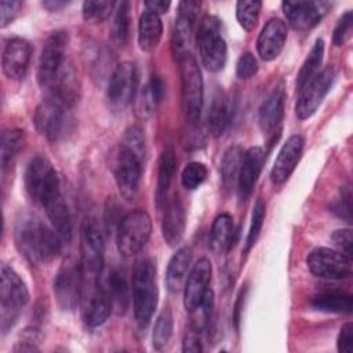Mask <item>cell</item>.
<instances>
[{"mask_svg":"<svg viewBox=\"0 0 353 353\" xmlns=\"http://www.w3.org/2000/svg\"><path fill=\"white\" fill-rule=\"evenodd\" d=\"M30 57L32 47L29 41L21 37L10 39L6 43L1 55L4 74L11 80H22L28 73Z\"/></svg>","mask_w":353,"mask_h":353,"instance_id":"ac0fdd59","label":"cell"},{"mask_svg":"<svg viewBox=\"0 0 353 353\" xmlns=\"http://www.w3.org/2000/svg\"><path fill=\"white\" fill-rule=\"evenodd\" d=\"M244 152L245 150L240 145H232L223 152L219 171H221L222 182L226 188H233L237 185Z\"/></svg>","mask_w":353,"mask_h":353,"instance_id":"e575fe53","label":"cell"},{"mask_svg":"<svg viewBox=\"0 0 353 353\" xmlns=\"http://www.w3.org/2000/svg\"><path fill=\"white\" fill-rule=\"evenodd\" d=\"M174 330V316L170 307H164L159 314L154 328H153V347L156 350H163L171 341Z\"/></svg>","mask_w":353,"mask_h":353,"instance_id":"f35d334b","label":"cell"},{"mask_svg":"<svg viewBox=\"0 0 353 353\" xmlns=\"http://www.w3.org/2000/svg\"><path fill=\"white\" fill-rule=\"evenodd\" d=\"M66 109L61 101L54 97L46 98L34 110L33 123L36 130L48 141L55 142L63 132L66 124Z\"/></svg>","mask_w":353,"mask_h":353,"instance_id":"9a60e30c","label":"cell"},{"mask_svg":"<svg viewBox=\"0 0 353 353\" xmlns=\"http://www.w3.org/2000/svg\"><path fill=\"white\" fill-rule=\"evenodd\" d=\"M283 11L290 25L296 30H309L323 18V3L314 1H284Z\"/></svg>","mask_w":353,"mask_h":353,"instance_id":"44dd1931","label":"cell"},{"mask_svg":"<svg viewBox=\"0 0 353 353\" xmlns=\"http://www.w3.org/2000/svg\"><path fill=\"white\" fill-rule=\"evenodd\" d=\"M103 234L94 219L84 221L80 232V266L84 277V290L97 287L103 266Z\"/></svg>","mask_w":353,"mask_h":353,"instance_id":"8992f818","label":"cell"},{"mask_svg":"<svg viewBox=\"0 0 353 353\" xmlns=\"http://www.w3.org/2000/svg\"><path fill=\"white\" fill-rule=\"evenodd\" d=\"M331 240L339 248L341 252L352 258V247H353V234L352 229H338L331 234Z\"/></svg>","mask_w":353,"mask_h":353,"instance_id":"f907efd6","label":"cell"},{"mask_svg":"<svg viewBox=\"0 0 353 353\" xmlns=\"http://www.w3.org/2000/svg\"><path fill=\"white\" fill-rule=\"evenodd\" d=\"M203 350L200 332L190 327V330L186 332L183 342H182V352L185 353H199Z\"/></svg>","mask_w":353,"mask_h":353,"instance_id":"db71d44e","label":"cell"},{"mask_svg":"<svg viewBox=\"0 0 353 353\" xmlns=\"http://www.w3.org/2000/svg\"><path fill=\"white\" fill-rule=\"evenodd\" d=\"M196 41L204 68L210 72L223 69L228 58V46L221 33V21L214 15H205L197 29Z\"/></svg>","mask_w":353,"mask_h":353,"instance_id":"52a82bcc","label":"cell"},{"mask_svg":"<svg viewBox=\"0 0 353 353\" xmlns=\"http://www.w3.org/2000/svg\"><path fill=\"white\" fill-rule=\"evenodd\" d=\"M50 95L61 101L65 106L72 108L79 99V80L73 65L66 59L51 85Z\"/></svg>","mask_w":353,"mask_h":353,"instance_id":"d4e9b609","label":"cell"},{"mask_svg":"<svg viewBox=\"0 0 353 353\" xmlns=\"http://www.w3.org/2000/svg\"><path fill=\"white\" fill-rule=\"evenodd\" d=\"M138 87V69L132 62L119 63L110 73L106 99L114 112H123L135 98Z\"/></svg>","mask_w":353,"mask_h":353,"instance_id":"8fae6325","label":"cell"},{"mask_svg":"<svg viewBox=\"0 0 353 353\" xmlns=\"http://www.w3.org/2000/svg\"><path fill=\"white\" fill-rule=\"evenodd\" d=\"M352 22H353V14L352 11H346L341 19L338 21L334 34H332V43L335 46H342L346 43V40L350 37L352 33Z\"/></svg>","mask_w":353,"mask_h":353,"instance_id":"7dc6e473","label":"cell"},{"mask_svg":"<svg viewBox=\"0 0 353 353\" xmlns=\"http://www.w3.org/2000/svg\"><path fill=\"white\" fill-rule=\"evenodd\" d=\"M212 265L208 258H200L190 269L183 285V305L190 313L194 310L210 290Z\"/></svg>","mask_w":353,"mask_h":353,"instance_id":"e0dca14e","label":"cell"},{"mask_svg":"<svg viewBox=\"0 0 353 353\" xmlns=\"http://www.w3.org/2000/svg\"><path fill=\"white\" fill-rule=\"evenodd\" d=\"M14 237L18 250L34 265L51 262L62 250L61 236L34 215H22L17 221Z\"/></svg>","mask_w":353,"mask_h":353,"instance_id":"6da1fadb","label":"cell"},{"mask_svg":"<svg viewBox=\"0 0 353 353\" xmlns=\"http://www.w3.org/2000/svg\"><path fill=\"white\" fill-rule=\"evenodd\" d=\"M152 234L150 215L143 210H134L125 214L116 229L117 250L123 256L138 254Z\"/></svg>","mask_w":353,"mask_h":353,"instance_id":"9c48e42d","label":"cell"},{"mask_svg":"<svg viewBox=\"0 0 353 353\" xmlns=\"http://www.w3.org/2000/svg\"><path fill=\"white\" fill-rule=\"evenodd\" d=\"M232 117V103L222 92L216 94L208 112V130L214 137H221L228 128Z\"/></svg>","mask_w":353,"mask_h":353,"instance_id":"d6a6232c","label":"cell"},{"mask_svg":"<svg viewBox=\"0 0 353 353\" xmlns=\"http://www.w3.org/2000/svg\"><path fill=\"white\" fill-rule=\"evenodd\" d=\"M305 141L301 135H291L279 150L274 164L270 171V178L274 183H284L294 172L303 150Z\"/></svg>","mask_w":353,"mask_h":353,"instance_id":"d6986e66","label":"cell"},{"mask_svg":"<svg viewBox=\"0 0 353 353\" xmlns=\"http://www.w3.org/2000/svg\"><path fill=\"white\" fill-rule=\"evenodd\" d=\"M287 33V25L281 19H269L262 28L256 40V50L259 57L263 61L276 59L284 48Z\"/></svg>","mask_w":353,"mask_h":353,"instance_id":"ffe728a7","label":"cell"},{"mask_svg":"<svg viewBox=\"0 0 353 353\" xmlns=\"http://www.w3.org/2000/svg\"><path fill=\"white\" fill-rule=\"evenodd\" d=\"M159 290L156 283V266L152 259L137 263L132 276V305L137 324L145 328L156 310Z\"/></svg>","mask_w":353,"mask_h":353,"instance_id":"7a4b0ae2","label":"cell"},{"mask_svg":"<svg viewBox=\"0 0 353 353\" xmlns=\"http://www.w3.org/2000/svg\"><path fill=\"white\" fill-rule=\"evenodd\" d=\"M265 203L262 200H256L254 210H252V216H251V225L248 229V234H247V244H245V251H250L254 244L256 243L263 221H265Z\"/></svg>","mask_w":353,"mask_h":353,"instance_id":"f6af8a7d","label":"cell"},{"mask_svg":"<svg viewBox=\"0 0 353 353\" xmlns=\"http://www.w3.org/2000/svg\"><path fill=\"white\" fill-rule=\"evenodd\" d=\"M212 309H214V292L211 290L207 291L200 305L190 312L192 314V328L201 332L210 325L212 319Z\"/></svg>","mask_w":353,"mask_h":353,"instance_id":"b9f144b4","label":"cell"},{"mask_svg":"<svg viewBox=\"0 0 353 353\" xmlns=\"http://www.w3.org/2000/svg\"><path fill=\"white\" fill-rule=\"evenodd\" d=\"M307 269L320 279L342 280L352 274V258L341 251L319 247L306 258Z\"/></svg>","mask_w":353,"mask_h":353,"instance_id":"7c38bea8","label":"cell"},{"mask_svg":"<svg viewBox=\"0 0 353 353\" xmlns=\"http://www.w3.org/2000/svg\"><path fill=\"white\" fill-rule=\"evenodd\" d=\"M128 149H131L141 160H143L145 156V135L143 131L138 125H131L127 128L124 134V142Z\"/></svg>","mask_w":353,"mask_h":353,"instance_id":"bcb514c9","label":"cell"},{"mask_svg":"<svg viewBox=\"0 0 353 353\" xmlns=\"http://www.w3.org/2000/svg\"><path fill=\"white\" fill-rule=\"evenodd\" d=\"M171 3L170 1H161V0H150V1H145V8L148 11H152L157 15L167 12V10L170 8Z\"/></svg>","mask_w":353,"mask_h":353,"instance_id":"11a10c76","label":"cell"},{"mask_svg":"<svg viewBox=\"0 0 353 353\" xmlns=\"http://www.w3.org/2000/svg\"><path fill=\"white\" fill-rule=\"evenodd\" d=\"M258 72V61L251 52H244L240 55L236 63V74L239 79H251Z\"/></svg>","mask_w":353,"mask_h":353,"instance_id":"c3c4849f","label":"cell"},{"mask_svg":"<svg viewBox=\"0 0 353 353\" xmlns=\"http://www.w3.org/2000/svg\"><path fill=\"white\" fill-rule=\"evenodd\" d=\"M334 79V68L327 66L321 72H319L305 87L299 90V97L295 105V114L299 120H306L316 113L323 99L328 94Z\"/></svg>","mask_w":353,"mask_h":353,"instance_id":"5bb4252c","label":"cell"},{"mask_svg":"<svg viewBox=\"0 0 353 353\" xmlns=\"http://www.w3.org/2000/svg\"><path fill=\"white\" fill-rule=\"evenodd\" d=\"M41 4L48 11H58V10L63 8V7H66L69 3L68 1H61V0H46Z\"/></svg>","mask_w":353,"mask_h":353,"instance_id":"9f6ffc18","label":"cell"},{"mask_svg":"<svg viewBox=\"0 0 353 353\" xmlns=\"http://www.w3.org/2000/svg\"><path fill=\"white\" fill-rule=\"evenodd\" d=\"M261 7H262V3L256 0H251V1L240 0L236 3V18L244 30L250 32L255 28L259 18Z\"/></svg>","mask_w":353,"mask_h":353,"instance_id":"60d3db41","label":"cell"},{"mask_svg":"<svg viewBox=\"0 0 353 353\" xmlns=\"http://www.w3.org/2000/svg\"><path fill=\"white\" fill-rule=\"evenodd\" d=\"M21 7H22V1H18V0H1L0 1V22H1L0 25H1V28H6L8 23H11L15 19Z\"/></svg>","mask_w":353,"mask_h":353,"instance_id":"681fc988","label":"cell"},{"mask_svg":"<svg viewBox=\"0 0 353 353\" xmlns=\"http://www.w3.org/2000/svg\"><path fill=\"white\" fill-rule=\"evenodd\" d=\"M205 178H207L205 165L199 161H192L186 164V167L183 168L181 175V182L185 189L194 190L205 181Z\"/></svg>","mask_w":353,"mask_h":353,"instance_id":"7bdbcfd3","label":"cell"},{"mask_svg":"<svg viewBox=\"0 0 353 353\" xmlns=\"http://www.w3.org/2000/svg\"><path fill=\"white\" fill-rule=\"evenodd\" d=\"M163 34V23L160 15L145 10L138 23V44L142 51L150 52L160 43Z\"/></svg>","mask_w":353,"mask_h":353,"instance_id":"f1b7e54d","label":"cell"},{"mask_svg":"<svg viewBox=\"0 0 353 353\" xmlns=\"http://www.w3.org/2000/svg\"><path fill=\"white\" fill-rule=\"evenodd\" d=\"M181 70L182 110L190 124H196L203 109V77L196 58L192 52L185 54L178 61Z\"/></svg>","mask_w":353,"mask_h":353,"instance_id":"ba28073f","label":"cell"},{"mask_svg":"<svg viewBox=\"0 0 353 353\" xmlns=\"http://www.w3.org/2000/svg\"><path fill=\"white\" fill-rule=\"evenodd\" d=\"M164 83L160 77L152 76L139 92L137 102V112L141 117L150 116L164 98Z\"/></svg>","mask_w":353,"mask_h":353,"instance_id":"836d02e7","label":"cell"},{"mask_svg":"<svg viewBox=\"0 0 353 353\" xmlns=\"http://www.w3.org/2000/svg\"><path fill=\"white\" fill-rule=\"evenodd\" d=\"M234 241V226L233 219L229 214H219L211 226L210 232V247L214 252L221 254L228 251Z\"/></svg>","mask_w":353,"mask_h":353,"instance_id":"1f68e13d","label":"cell"},{"mask_svg":"<svg viewBox=\"0 0 353 353\" xmlns=\"http://www.w3.org/2000/svg\"><path fill=\"white\" fill-rule=\"evenodd\" d=\"M336 347L341 353H353V324L346 323L342 325L338 339H336Z\"/></svg>","mask_w":353,"mask_h":353,"instance_id":"816d5d0a","label":"cell"},{"mask_svg":"<svg viewBox=\"0 0 353 353\" xmlns=\"http://www.w3.org/2000/svg\"><path fill=\"white\" fill-rule=\"evenodd\" d=\"M113 310L112 301L105 288H91L88 290V295L84 299L83 306V320L84 323L94 328L102 325Z\"/></svg>","mask_w":353,"mask_h":353,"instance_id":"484cf974","label":"cell"},{"mask_svg":"<svg viewBox=\"0 0 353 353\" xmlns=\"http://www.w3.org/2000/svg\"><path fill=\"white\" fill-rule=\"evenodd\" d=\"M110 33L116 44L124 46L127 43L128 33H130V3L128 1L119 3Z\"/></svg>","mask_w":353,"mask_h":353,"instance_id":"ab89813d","label":"cell"},{"mask_svg":"<svg viewBox=\"0 0 353 353\" xmlns=\"http://www.w3.org/2000/svg\"><path fill=\"white\" fill-rule=\"evenodd\" d=\"M68 41L69 34L65 30H55L46 39L37 68V81L43 88L51 85L57 73L65 63Z\"/></svg>","mask_w":353,"mask_h":353,"instance_id":"4fadbf2b","label":"cell"},{"mask_svg":"<svg viewBox=\"0 0 353 353\" xmlns=\"http://www.w3.org/2000/svg\"><path fill=\"white\" fill-rule=\"evenodd\" d=\"M105 290L117 313H124L130 302V287L123 272L117 269L112 270L108 276Z\"/></svg>","mask_w":353,"mask_h":353,"instance_id":"d590c367","label":"cell"},{"mask_svg":"<svg viewBox=\"0 0 353 353\" xmlns=\"http://www.w3.org/2000/svg\"><path fill=\"white\" fill-rule=\"evenodd\" d=\"M200 8L197 1H181L178 6V17L172 32L171 48L175 59L178 61L185 54H189V44L193 33V26Z\"/></svg>","mask_w":353,"mask_h":353,"instance_id":"2e32d148","label":"cell"},{"mask_svg":"<svg viewBox=\"0 0 353 353\" xmlns=\"http://www.w3.org/2000/svg\"><path fill=\"white\" fill-rule=\"evenodd\" d=\"M284 85L279 84L269 92V95L261 103L258 112V121L263 132L272 134L280 125L284 116Z\"/></svg>","mask_w":353,"mask_h":353,"instance_id":"603a6c76","label":"cell"},{"mask_svg":"<svg viewBox=\"0 0 353 353\" xmlns=\"http://www.w3.org/2000/svg\"><path fill=\"white\" fill-rule=\"evenodd\" d=\"M25 188L30 199L43 208L62 194L58 172L44 156H36L29 161L25 172Z\"/></svg>","mask_w":353,"mask_h":353,"instance_id":"5b68a950","label":"cell"},{"mask_svg":"<svg viewBox=\"0 0 353 353\" xmlns=\"http://www.w3.org/2000/svg\"><path fill=\"white\" fill-rule=\"evenodd\" d=\"M323 54H324V41H323V39H317L298 72V76H296V90L298 91L302 87H305L320 72V66L323 62Z\"/></svg>","mask_w":353,"mask_h":353,"instance_id":"8d00e7d4","label":"cell"},{"mask_svg":"<svg viewBox=\"0 0 353 353\" xmlns=\"http://www.w3.org/2000/svg\"><path fill=\"white\" fill-rule=\"evenodd\" d=\"M114 7V1H92L87 0L83 3V17L90 22H102L105 21Z\"/></svg>","mask_w":353,"mask_h":353,"instance_id":"ee69618b","label":"cell"},{"mask_svg":"<svg viewBox=\"0 0 353 353\" xmlns=\"http://www.w3.org/2000/svg\"><path fill=\"white\" fill-rule=\"evenodd\" d=\"M310 305L320 312L327 313H352L353 298L342 290H323L310 298Z\"/></svg>","mask_w":353,"mask_h":353,"instance_id":"83f0119b","label":"cell"},{"mask_svg":"<svg viewBox=\"0 0 353 353\" xmlns=\"http://www.w3.org/2000/svg\"><path fill=\"white\" fill-rule=\"evenodd\" d=\"M54 295L62 310H73L84 292V277L80 262L68 258L54 279Z\"/></svg>","mask_w":353,"mask_h":353,"instance_id":"30bf717a","label":"cell"},{"mask_svg":"<svg viewBox=\"0 0 353 353\" xmlns=\"http://www.w3.org/2000/svg\"><path fill=\"white\" fill-rule=\"evenodd\" d=\"M265 164V152L259 146H251L244 152L241 168L237 179V192L241 200H245L254 190Z\"/></svg>","mask_w":353,"mask_h":353,"instance_id":"7402d4cb","label":"cell"},{"mask_svg":"<svg viewBox=\"0 0 353 353\" xmlns=\"http://www.w3.org/2000/svg\"><path fill=\"white\" fill-rule=\"evenodd\" d=\"M192 262V251L188 247L179 248L170 259L165 272V285L172 294L179 292L186 281Z\"/></svg>","mask_w":353,"mask_h":353,"instance_id":"4316f807","label":"cell"},{"mask_svg":"<svg viewBox=\"0 0 353 353\" xmlns=\"http://www.w3.org/2000/svg\"><path fill=\"white\" fill-rule=\"evenodd\" d=\"M165 211L161 223V232L165 243L171 247L176 245L185 233L186 226V214L183 204L178 196L171 197L165 204Z\"/></svg>","mask_w":353,"mask_h":353,"instance_id":"cb8c5ba5","label":"cell"},{"mask_svg":"<svg viewBox=\"0 0 353 353\" xmlns=\"http://www.w3.org/2000/svg\"><path fill=\"white\" fill-rule=\"evenodd\" d=\"M28 301L26 284L12 268L3 263L0 287V328L3 334L14 327Z\"/></svg>","mask_w":353,"mask_h":353,"instance_id":"3957f363","label":"cell"},{"mask_svg":"<svg viewBox=\"0 0 353 353\" xmlns=\"http://www.w3.org/2000/svg\"><path fill=\"white\" fill-rule=\"evenodd\" d=\"M108 164L121 197L127 201L134 200L139 192L142 160L124 143H120L110 149Z\"/></svg>","mask_w":353,"mask_h":353,"instance_id":"277c9868","label":"cell"},{"mask_svg":"<svg viewBox=\"0 0 353 353\" xmlns=\"http://www.w3.org/2000/svg\"><path fill=\"white\" fill-rule=\"evenodd\" d=\"M44 210L52 225V229L61 236L62 240L69 241L72 237L73 221H72L69 205L63 199V194H61L59 197L52 200L50 204H47Z\"/></svg>","mask_w":353,"mask_h":353,"instance_id":"4dcf8cb0","label":"cell"},{"mask_svg":"<svg viewBox=\"0 0 353 353\" xmlns=\"http://www.w3.org/2000/svg\"><path fill=\"white\" fill-rule=\"evenodd\" d=\"M23 142V131L19 128H7L1 132L0 163L3 172L11 165Z\"/></svg>","mask_w":353,"mask_h":353,"instance_id":"74e56055","label":"cell"},{"mask_svg":"<svg viewBox=\"0 0 353 353\" xmlns=\"http://www.w3.org/2000/svg\"><path fill=\"white\" fill-rule=\"evenodd\" d=\"M244 301V291L240 292L239 295V299L236 302V306H234V323H236V328L239 330V323H240V312H241V302Z\"/></svg>","mask_w":353,"mask_h":353,"instance_id":"6f0895ef","label":"cell"},{"mask_svg":"<svg viewBox=\"0 0 353 353\" xmlns=\"http://www.w3.org/2000/svg\"><path fill=\"white\" fill-rule=\"evenodd\" d=\"M332 211L336 212L341 218H345L347 222H350V219H352V193H350L349 186H346L342 190L341 200L334 205Z\"/></svg>","mask_w":353,"mask_h":353,"instance_id":"f5cc1de1","label":"cell"},{"mask_svg":"<svg viewBox=\"0 0 353 353\" xmlns=\"http://www.w3.org/2000/svg\"><path fill=\"white\" fill-rule=\"evenodd\" d=\"M175 170H176V156H175L174 148L171 145H167L163 149L159 159V174H157V188H156V203L159 208H161V205L165 204V196L171 185Z\"/></svg>","mask_w":353,"mask_h":353,"instance_id":"f546056e","label":"cell"}]
</instances>
